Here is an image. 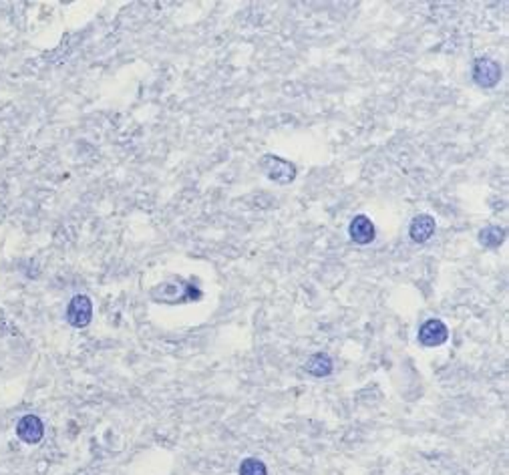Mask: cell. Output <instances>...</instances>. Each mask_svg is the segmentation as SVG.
<instances>
[{
    "label": "cell",
    "instance_id": "cell-1",
    "mask_svg": "<svg viewBox=\"0 0 509 475\" xmlns=\"http://www.w3.org/2000/svg\"><path fill=\"white\" fill-rule=\"evenodd\" d=\"M260 167L262 171L266 173V178L274 183H280V185H288L296 180V166L282 159L278 155L268 154L260 159Z\"/></svg>",
    "mask_w": 509,
    "mask_h": 475
},
{
    "label": "cell",
    "instance_id": "cell-2",
    "mask_svg": "<svg viewBox=\"0 0 509 475\" xmlns=\"http://www.w3.org/2000/svg\"><path fill=\"white\" fill-rule=\"evenodd\" d=\"M473 81L481 89H493L501 81V64L489 59V57H479L473 63Z\"/></svg>",
    "mask_w": 509,
    "mask_h": 475
},
{
    "label": "cell",
    "instance_id": "cell-3",
    "mask_svg": "<svg viewBox=\"0 0 509 475\" xmlns=\"http://www.w3.org/2000/svg\"><path fill=\"white\" fill-rule=\"evenodd\" d=\"M93 321V302L89 296L76 294L67 307V322L75 328H85Z\"/></svg>",
    "mask_w": 509,
    "mask_h": 475
},
{
    "label": "cell",
    "instance_id": "cell-4",
    "mask_svg": "<svg viewBox=\"0 0 509 475\" xmlns=\"http://www.w3.org/2000/svg\"><path fill=\"white\" fill-rule=\"evenodd\" d=\"M447 338H449V328L445 322L439 319H431L419 328V343L423 347H441L443 343H447Z\"/></svg>",
    "mask_w": 509,
    "mask_h": 475
},
{
    "label": "cell",
    "instance_id": "cell-5",
    "mask_svg": "<svg viewBox=\"0 0 509 475\" xmlns=\"http://www.w3.org/2000/svg\"><path fill=\"white\" fill-rule=\"evenodd\" d=\"M16 435L26 445H37L45 437V425L37 415H25L16 425Z\"/></svg>",
    "mask_w": 509,
    "mask_h": 475
},
{
    "label": "cell",
    "instance_id": "cell-6",
    "mask_svg": "<svg viewBox=\"0 0 509 475\" xmlns=\"http://www.w3.org/2000/svg\"><path fill=\"white\" fill-rule=\"evenodd\" d=\"M348 234H350V240L358 246H367L374 240L377 236V230H374V224L370 222L369 216L360 214V216H355L350 226H348Z\"/></svg>",
    "mask_w": 509,
    "mask_h": 475
},
{
    "label": "cell",
    "instance_id": "cell-7",
    "mask_svg": "<svg viewBox=\"0 0 509 475\" xmlns=\"http://www.w3.org/2000/svg\"><path fill=\"white\" fill-rule=\"evenodd\" d=\"M435 228H437V224H435L433 216L419 214V216L413 218L411 226H408V236L415 244H425L433 238Z\"/></svg>",
    "mask_w": 509,
    "mask_h": 475
},
{
    "label": "cell",
    "instance_id": "cell-8",
    "mask_svg": "<svg viewBox=\"0 0 509 475\" xmlns=\"http://www.w3.org/2000/svg\"><path fill=\"white\" fill-rule=\"evenodd\" d=\"M304 369L308 374L322 379V377H328L334 367H332V359L326 353H316V355H312V357L308 359Z\"/></svg>",
    "mask_w": 509,
    "mask_h": 475
},
{
    "label": "cell",
    "instance_id": "cell-9",
    "mask_svg": "<svg viewBox=\"0 0 509 475\" xmlns=\"http://www.w3.org/2000/svg\"><path fill=\"white\" fill-rule=\"evenodd\" d=\"M505 240V230L499 226H487L485 230L479 231V242L485 248H499Z\"/></svg>",
    "mask_w": 509,
    "mask_h": 475
},
{
    "label": "cell",
    "instance_id": "cell-10",
    "mask_svg": "<svg viewBox=\"0 0 509 475\" xmlns=\"http://www.w3.org/2000/svg\"><path fill=\"white\" fill-rule=\"evenodd\" d=\"M240 475H268L266 463L256 459V457H248L240 465Z\"/></svg>",
    "mask_w": 509,
    "mask_h": 475
}]
</instances>
